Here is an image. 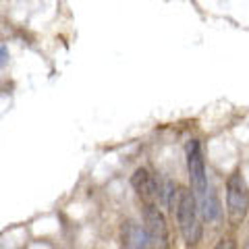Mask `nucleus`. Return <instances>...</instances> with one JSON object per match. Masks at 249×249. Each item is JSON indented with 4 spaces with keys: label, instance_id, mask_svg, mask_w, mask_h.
<instances>
[{
    "label": "nucleus",
    "instance_id": "obj_5",
    "mask_svg": "<svg viewBox=\"0 0 249 249\" xmlns=\"http://www.w3.org/2000/svg\"><path fill=\"white\" fill-rule=\"evenodd\" d=\"M131 187L135 189V193L142 197L143 204H154L158 199V181L150 175L147 168H137L131 175Z\"/></svg>",
    "mask_w": 249,
    "mask_h": 249
},
{
    "label": "nucleus",
    "instance_id": "obj_7",
    "mask_svg": "<svg viewBox=\"0 0 249 249\" xmlns=\"http://www.w3.org/2000/svg\"><path fill=\"white\" fill-rule=\"evenodd\" d=\"M214 249H237V243H235V239H231V237H222L214 245Z\"/></svg>",
    "mask_w": 249,
    "mask_h": 249
},
{
    "label": "nucleus",
    "instance_id": "obj_8",
    "mask_svg": "<svg viewBox=\"0 0 249 249\" xmlns=\"http://www.w3.org/2000/svg\"><path fill=\"white\" fill-rule=\"evenodd\" d=\"M0 52H2V65L6 62V46H2V48H0Z\"/></svg>",
    "mask_w": 249,
    "mask_h": 249
},
{
    "label": "nucleus",
    "instance_id": "obj_6",
    "mask_svg": "<svg viewBox=\"0 0 249 249\" xmlns=\"http://www.w3.org/2000/svg\"><path fill=\"white\" fill-rule=\"evenodd\" d=\"M121 241L124 249H154L152 241L147 237L143 227H139L137 222L127 220L121 227Z\"/></svg>",
    "mask_w": 249,
    "mask_h": 249
},
{
    "label": "nucleus",
    "instance_id": "obj_2",
    "mask_svg": "<svg viewBox=\"0 0 249 249\" xmlns=\"http://www.w3.org/2000/svg\"><path fill=\"white\" fill-rule=\"evenodd\" d=\"M185 156H187V173H189V181H191V191L197 199V206L201 208L208 197V175H206V162H204V154L197 139H191L185 145Z\"/></svg>",
    "mask_w": 249,
    "mask_h": 249
},
{
    "label": "nucleus",
    "instance_id": "obj_1",
    "mask_svg": "<svg viewBox=\"0 0 249 249\" xmlns=\"http://www.w3.org/2000/svg\"><path fill=\"white\" fill-rule=\"evenodd\" d=\"M175 214H177V224H178V231H181L185 243L191 247L197 245L201 239V222H199V206H197V199L193 196V191L181 187Z\"/></svg>",
    "mask_w": 249,
    "mask_h": 249
},
{
    "label": "nucleus",
    "instance_id": "obj_4",
    "mask_svg": "<svg viewBox=\"0 0 249 249\" xmlns=\"http://www.w3.org/2000/svg\"><path fill=\"white\" fill-rule=\"evenodd\" d=\"M143 229L152 241L154 249H166L168 247V227L164 220V214L156 204H143Z\"/></svg>",
    "mask_w": 249,
    "mask_h": 249
},
{
    "label": "nucleus",
    "instance_id": "obj_3",
    "mask_svg": "<svg viewBox=\"0 0 249 249\" xmlns=\"http://www.w3.org/2000/svg\"><path fill=\"white\" fill-rule=\"evenodd\" d=\"M249 210V189L243 175L235 170L227 178V216L232 227H239L245 220Z\"/></svg>",
    "mask_w": 249,
    "mask_h": 249
},
{
    "label": "nucleus",
    "instance_id": "obj_9",
    "mask_svg": "<svg viewBox=\"0 0 249 249\" xmlns=\"http://www.w3.org/2000/svg\"><path fill=\"white\" fill-rule=\"evenodd\" d=\"M243 249H249V241H247V243H245V247Z\"/></svg>",
    "mask_w": 249,
    "mask_h": 249
}]
</instances>
